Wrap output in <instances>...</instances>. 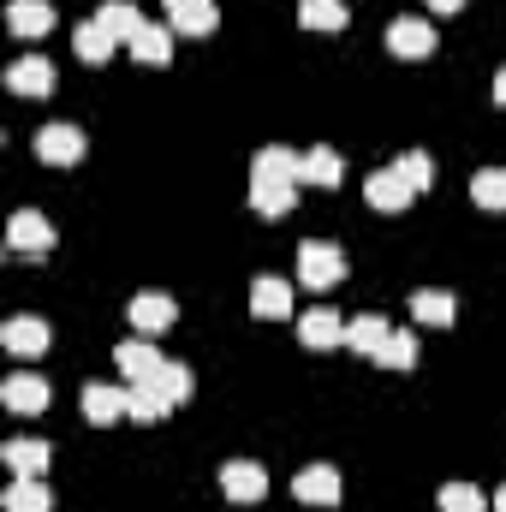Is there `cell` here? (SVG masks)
Returning <instances> with one entry per match:
<instances>
[{"label": "cell", "mask_w": 506, "mask_h": 512, "mask_svg": "<svg viewBox=\"0 0 506 512\" xmlns=\"http://www.w3.org/2000/svg\"><path fill=\"white\" fill-rule=\"evenodd\" d=\"M340 274H346V256L334 251V245H322V239L298 245V280H304L310 292H328V286H334Z\"/></svg>", "instance_id": "6da1fadb"}, {"label": "cell", "mask_w": 506, "mask_h": 512, "mask_svg": "<svg viewBox=\"0 0 506 512\" xmlns=\"http://www.w3.org/2000/svg\"><path fill=\"white\" fill-rule=\"evenodd\" d=\"M298 340H304L310 352H334V346H346V322H340L328 304H316V310L298 316Z\"/></svg>", "instance_id": "7a4b0ae2"}, {"label": "cell", "mask_w": 506, "mask_h": 512, "mask_svg": "<svg viewBox=\"0 0 506 512\" xmlns=\"http://www.w3.org/2000/svg\"><path fill=\"white\" fill-rule=\"evenodd\" d=\"M387 48H393L399 60H423V54H435V24H429V18H393Z\"/></svg>", "instance_id": "3957f363"}, {"label": "cell", "mask_w": 506, "mask_h": 512, "mask_svg": "<svg viewBox=\"0 0 506 512\" xmlns=\"http://www.w3.org/2000/svg\"><path fill=\"white\" fill-rule=\"evenodd\" d=\"M36 155L48 167H72V161H84V131L78 126H42L36 131Z\"/></svg>", "instance_id": "277c9868"}, {"label": "cell", "mask_w": 506, "mask_h": 512, "mask_svg": "<svg viewBox=\"0 0 506 512\" xmlns=\"http://www.w3.org/2000/svg\"><path fill=\"white\" fill-rule=\"evenodd\" d=\"M411 179L399 173V167H381V173H370V185H364V197H370V209H381V215H399L405 203H411Z\"/></svg>", "instance_id": "5b68a950"}, {"label": "cell", "mask_w": 506, "mask_h": 512, "mask_svg": "<svg viewBox=\"0 0 506 512\" xmlns=\"http://www.w3.org/2000/svg\"><path fill=\"white\" fill-rule=\"evenodd\" d=\"M292 495H298L304 507H334V501H340V471H334V465H310V471L292 477Z\"/></svg>", "instance_id": "8992f818"}, {"label": "cell", "mask_w": 506, "mask_h": 512, "mask_svg": "<svg viewBox=\"0 0 506 512\" xmlns=\"http://www.w3.org/2000/svg\"><path fill=\"white\" fill-rule=\"evenodd\" d=\"M0 340H6L12 358H42V352H48V322H36V316H12V322L0 328Z\"/></svg>", "instance_id": "52a82bcc"}, {"label": "cell", "mask_w": 506, "mask_h": 512, "mask_svg": "<svg viewBox=\"0 0 506 512\" xmlns=\"http://www.w3.org/2000/svg\"><path fill=\"white\" fill-rule=\"evenodd\" d=\"M221 489H227V501H262L268 495V471L251 465V459H233V465H221Z\"/></svg>", "instance_id": "ba28073f"}, {"label": "cell", "mask_w": 506, "mask_h": 512, "mask_svg": "<svg viewBox=\"0 0 506 512\" xmlns=\"http://www.w3.org/2000/svg\"><path fill=\"white\" fill-rule=\"evenodd\" d=\"M84 417H90V423L131 417V393H126V387H108V382H90V387H84Z\"/></svg>", "instance_id": "9c48e42d"}, {"label": "cell", "mask_w": 506, "mask_h": 512, "mask_svg": "<svg viewBox=\"0 0 506 512\" xmlns=\"http://www.w3.org/2000/svg\"><path fill=\"white\" fill-rule=\"evenodd\" d=\"M298 179H251V203H256V215H286V209H298V191H292Z\"/></svg>", "instance_id": "30bf717a"}, {"label": "cell", "mask_w": 506, "mask_h": 512, "mask_svg": "<svg viewBox=\"0 0 506 512\" xmlns=\"http://www.w3.org/2000/svg\"><path fill=\"white\" fill-rule=\"evenodd\" d=\"M6 239H12V251H48V245H54V227H48L36 209H18L12 227H6Z\"/></svg>", "instance_id": "8fae6325"}, {"label": "cell", "mask_w": 506, "mask_h": 512, "mask_svg": "<svg viewBox=\"0 0 506 512\" xmlns=\"http://www.w3.org/2000/svg\"><path fill=\"white\" fill-rule=\"evenodd\" d=\"M6 84H12V96H48V90H54V66L30 54V60H18V66L6 72Z\"/></svg>", "instance_id": "7c38bea8"}, {"label": "cell", "mask_w": 506, "mask_h": 512, "mask_svg": "<svg viewBox=\"0 0 506 512\" xmlns=\"http://www.w3.org/2000/svg\"><path fill=\"white\" fill-rule=\"evenodd\" d=\"M131 322H137L143 334L167 328V322H173V298H167V292H137V298H131Z\"/></svg>", "instance_id": "4fadbf2b"}, {"label": "cell", "mask_w": 506, "mask_h": 512, "mask_svg": "<svg viewBox=\"0 0 506 512\" xmlns=\"http://www.w3.org/2000/svg\"><path fill=\"white\" fill-rule=\"evenodd\" d=\"M114 358H120V370H126L131 382H149V376H155V370L167 364V358H161V352H155L149 340H126V346H120Z\"/></svg>", "instance_id": "5bb4252c"}, {"label": "cell", "mask_w": 506, "mask_h": 512, "mask_svg": "<svg viewBox=\"0 0 506 512\" xmlns=\"http://www.w3.org/2000/svg\"><path fill=\"white\" fill-rule=\"evenodd\" d=\"M167 18L191 36H209L215 30V0H167Z\"/></svg>", "instance_id": "9a60e30c"}, {"label": "cell", "mask_w": 506, "mask_h": 512, "mask_svg": "<svg viewBox=\"0 0 506 512\" xmlns=\"http://www.w3.org/2000/svg\"><path fill=\"white\" fill-rule=\"evenodd\" d=\"M72 42H78V54H84L90 66H102V60L114 54V42H120V36H114L102 18H90V24H78V36H72Z\"/></svg>", "instance_id": "2e32d148"}, {"label": "cell", "mask_w": 506, "mask_h": 512, "mask_svg": "<svg viewBox=\"0 0 506 512\" xmlns=\"http://www.w3.org/2000/svg\"><path fill=\"white\" fill-rule=\"evenodd\" d=\"M298 179L304 185H340V155L334 149H304L298 155Z\"/></svg>", "instance_id": "e0dca14e"}, {"label": "cell", "mask_w": 506, "mask_h": 512, "mask_svg": "<svg viewBox=\"0 0 506 512\" xmlns=\"http://www.w3.org/2000/svg\"><path fill=\"white\" fill-rule=\"evenodd\" d=\"M6 18H12V30H18V36H42V30L54 24V6H48V0H12V6H6Z\"/></svg>", "instance_id": "ac0fdd59"}, {"label": "cell", "mask_w": 506, "mask_h": 512, "mask_svg": "<svg viewBox=\"0 0 506 512\" xmlns=\"http://www.w3.org/2000/svg\"><path fill=\"white\" fill-rule=\"evenodd\" d=\"M0 399H6L12 411H42V405H48V382H42V376H12V382L0 387Z\"/></svg>", "instance_id": "d6986e66"}, {"label": "cell", "mask_w": 506, "mask_h": 512, "mask_svg": "<svg viewBox=\"0 0 506 512\" xmlns=\"http://www.w3.org/2000/svg\"><path fill=\"white\" fill-rule=\"evenodd\" d=\"M286 304H292V286H286V280L262 274V280L251 286V310L256 316H286Z\"/></svg>", "instance_id": "ffe728a7"}, {"label": "cell", "mask_w": 506, "mask_h": 512, "mask_svg": "<svg viewBox=\"0 0 506 512\" xmlns=\"http://www.w3.org/2000/svg\"><path fill=\"white\" fill-rule=\"evenodd\" d=\"M131 54H137L143 66H167V54H173V36H167L161 24H143V30L131 36Z\"/></svg>", "instance_id": "44dd1931"}, {"label": "cell", "mask_w": 506, "mask_h": 512, "mask_svg": "<svg viewBox=\"0 0 506 512\" xmlns=\"http://www.w3.org/2000/svg\"><path fill=\"white\" fill-rule=\"evenodd\" d=\"M411 316H417V322H435V328H447V322H453V292H441V286H423V292L411 298Z\"/></svg>", "instance_id": "7402d4cb"}, {"label": "cell", "mask_w": 506, "mask_h": 512, "mask_svg": "<svg viewBox=\"0 0 506 512\" xmlns=\"http://www.w3.org/2000/svg\"><path fill=\"white\" fill-rule=\"evenodd\" d=\"M387 334H393V328H387L381 316H358V322H346V346H352V352H370V358L387 346Z\"/></svg>", "instance_id": "603a6c76"}, {"label": "cell", "mask_w": 506, "mask_h": 512, "mask_svg": "<svg viewBox=\"0 0 506 512\" xmlns=\"http://www.w3.org/2000/svg\"><path fill=\"white\" fill-rule=\"evenodd\" d=\"M48 483L42 477H18L12 489H6V512H48Z\"/></svg>", "instance_id": "cb8c5ba5"}, {"label": "cell", "mask_w": 506, "mask_h": 512, "mask_svg": "<svg viewBox=\"0 0 506 512\" xmlns=\"http://www.w3.org/2000/svg\"><path fill=\"white\" fill-rule=\"evenodd\" d=\"M251 179H298V155L292 149H280V143H268V149H256V167Z\"/></svg>", "instance_id": "d4e9b609"}, {"label": "cell", "mask_w": 506, "mask_h": 512, "mask_svg": "<svg viewBox=\"0 0 506 512\" xmlns=\"http://www.w3.org/2000/svg\"><path fill=\"white\" fill-rule=\"evenodd\" d=\"M6 465H12L18 477H42V471H48V441H12V447H6Z\"/></svg>", "instance_id": "484cf974"}, {"label": "cell", "mask_w": 506, "mask_h": 512, "mask_svg": "<svg viewBox=\"0 0 506 512\" xmlns=\"http://www.w3.org/2000/svg\"><path fill=\"white\" fill-rule=\"evenodd\" d=\"M298 18L310 30H346V0H298Z\"/></svg>", "instance_id": "4316f807"}, {"label": "cell", "mask_w": 506, "mask_h": 512, "mask_svg": "<svg viewBox=\"0 0 506 512\" xmlns=\"http://www.w3.org/2000/svg\"><path fill=\"white\" fill-rule=\"evenodd\" d=\"M471 197H477V209H506V167L477 173V179H471Z\"/></svg>", "instance_id": "83f0119b"}, {"label": "cell", "mask_w": 506, "mask_h": 512, "mask_svg": "<svg viewBox=\"0 0 506 512\" xmlns=\"http://www.w3.org/2000/svg\"><path fill=\"white\" fill-rule=\"evenodd\" d=\"M143 387H155L167 405H179V399L191 393V370H179V364H161V370H155V376H149Z\"/></svg>", "instance_id": "f1b7e54d"}, {"label": "cell", "mask_w": 506, "mask_h": 512, "mask_svg": "<svg viewBox=\"0 0 506 512\" xmlns=\"http://www.w3.org/2000/svg\"><path fill=\"white\" fill-rule=\"evenodd\" d=\"M96 18H102V24H108V30H114V36H137V30H143V18H137V6H131V0H108V6H102V12H96Z\"/></svg>", "instance_id": "f546056e"}, {"label": "cell", "mask_w": 506, "mask_h": 512, "mask_svg": "<svg viewBox=\"0 0 506 512\" xmlns=\"http://www.w3.org/2000/svg\"><path fill=\"white\" fill-rule=\"evenodd\" d=\"M167 411H173V405H167V399H161V393H155V387L131 382V417H137V423H161V417H167Z\"/></svg>", "instance_id": "4dcf8cb0"}, {"label": "cell", "mask_w": 506, "mask_h": 512, "mask_svg": "<svg viewBox=\"0 0 506 512\" xmlns=\"http://www.w3.org/2000/svg\"><path fill=\"white\" fill-rule=\"evenodd\" d=\"M376 364H387V370H411V364H417V340H411V334H387V346L376 352Z\"/></svg>", "instance_id": "1f68e13d"}, {"label": "cell", "mask_w": 506, "mask_h": 512, "mask_svg": "<svg viewBox=\"0 0 506 512\" xmlns=\"http://www.w3.org/2000/svg\"><path fill=\"white\" fill-rule=\"evenodd\" d=\"M399 173H405L417 191H423V185H435V161H429L423 149H405V155H399Z\"/></svg>", "instance_id": "d6a6232c"}, {"label": "cell", "mask_w": 506, "mask_h": 512, "mask_svg": "<svg viewBox=\"0 0 506 512\" xmlns=\"http://www.w3.org/2000/svg\"><path fill=\"white\" fill-rule=\"evenodd\" d=\"M441 512H483V495L471 483H447L441 489Z\"/></svg>", "instance_id": "836d02e7"}, {"label": "cell", "mask_w": 506, "mask_h": 512, "mask_svg": "<svg viewBox=\"0 0 506 512\" xmlns=\"http://www.w3.org/2000/svg\"><path fill=\"white\" fill-rule=\"evenodd\" d=\"M429 6H435V12H459L465 0H429Z\"/></svg>", "instance_id": "e575fe53"}, {"label": "cell", "mask_w": 506, "mask_h": 512, "mask_svg": "<svg viewBox=\"0 0 506 512\" xmlns=\"http://www.w3.org/2000/svg\"><path fill=\"white\" fill-rule=\"evenodd\" d=\"M495 102H506V66L495 72Z\"/></svg>", "instance_id": "d590c367"}, {"label": "cell", "mask_w": 506, "mask_h": 512, "mask_svg": "<svg viewBox=\"0 0 506 512\" xmlns=\"http://www.w3.org/2000/svg\"><path fill=\"white\" fill-rule=\"evenodd\" d=\"M495 512H506V489H495Z\"/></svg>", "instance_id": "8d00e7d4"}]
</instances>
